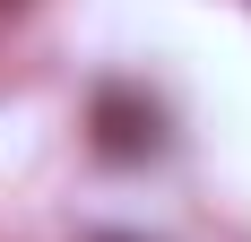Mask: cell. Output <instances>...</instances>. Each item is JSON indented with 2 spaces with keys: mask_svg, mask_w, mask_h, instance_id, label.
Masks as SVG:
<instances>
[{
  "mask_svg": "<svg viewBox=\"0 0 251 242\" xmlns=\"http://www.w3.org/2000/svg\"><path fill=\"white\" fill-rule=\"evenodd\" d=\"M165 104L148 96V87H96L87 96V147H96L104 165H148V156H165Z\"/></svg>",
  "mask_w": 251,
  "mask_h": 242,
  "instance_id": "cell-1",
  "label": "cell"
},
{
  "mask_svg": "<svg viewBox=\"0 0 251 242\" xmlns=\"http://www.w3.org/2000/svg\"><path fill=\"white\" fill-rule=\"evenodd\" d=\"M96 242H139V234H96Z\"/></svg>",
  "mask_w": 251,
  "mask_h": 242,
  "instance_id": "cell-2",
  "label": "cell"
}]
</instances>
